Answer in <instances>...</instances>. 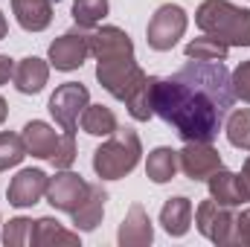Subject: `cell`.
<instances>
[{"label":"cell","instance_id":"obj_1","mask_svg":"<svg viewBox=\"0 0 250 247\" xmlns=\"http://www.w3.org/2000/svg\"><path fill=\"white\" fill-rule=\"evenodd\" d=\"M236 102L224 62H187L178 73L154 82V114L184 143H212Z\"/></svg>","mask_w":250,"mask_h":247},{"label":"cell","instance_id":"obj_2","mask_svg":"<svg viewBox=\"0 0 250 247\" xmlns=\"http://www.w3.org/2000/svg\"><path fill=\"white\" fill-rule=\"evenodd\" d=\"M195 23L204 35H212L227 47H250V9L230 0H204L195 12Z\"/></svg>","mask_w":250,"mask_h":247},{"label":"cell","instance_id":"obj_3","mask_svg":"<svg viewBox=\"0 0 250 247\" xmlns=\"http://www.w3.org/2000/svg\"><path fill=\"white\" fill-rule=\"evenodd\" d=\"M87 105H90V93L82 82H67L50 96V114L64 131L62 157L56 160V169H70L76 163V131H79V117Z\"/></svg>","mask_w":250,"mask_h":247},{"label":"cell","instance_id":"obj_4","mask_svg":"<svg viewBox=\"0 0 250 247\" xmlns=\"http://www.w3.org/2000/svg\"><path fill=\"white\" fill-rule=\"evenodd\" d=\"M143 145L137 131L131 128H117L96 151H93V172L102 181H120L125 175H131L140 163Z\"/></svg>","mask_w":250,"mask_h":247},{"label":"cell","instance_id":"obj_5","mask_svg":"<svg viewBox=\"0 0 250 247\" xmlns=\"http://www.w3.org/2000/svg\"><path fill=\"white\" fill-rule=\"evenodd\" d=\"M96 79L99 84L120 102H128L131 93L148 79L143 73V67L134 62V53H120V56H108L96 62Z\"/></svg>","mask_w":250,"mask_h":247},{"label":"cell","instance_id":"obj_6","mask_svg":"<svg viewBox=\"0 0 250 247\" xmlns=\"http://www.w3.org/2000/svg\"><path fill=\"white\" fill-rule=\"evenodd\" d=\"M187 23H189L187 12H184L178 3H163V6L151 15V21H148V26H146V41H148V47L157 50V53L172 50V47L184 38Z\"/></svg>","mask_w":250,"mask_h":247},{"label":"cell","instance_id":"obj_7","mask_svg":"<svg viewBox=\"0 0 250 247\" xmlns=\"http://www.w3.org/2000/svg\"><path fill=\"white\" fill-rule=\"evenodd\" d=\"M195 227L212 245H233V227H236L233 206H224L215 198L201 201L195 209Z\"/></svg>","mask_w":250,"mask_h":247},{"label":"cell","instance_id":"obj_8","mask_svg":"<svg viewBox=\"0 0 250 247\" xmlns=\"http://www.w3.org/2000/svg\"><path fill=\"white\" fill-rule=\"evenodd\" d=\"M90 32L93 29H70L64 32L62 38H56L50 44V64L62 73H70V70H79L84 59L90 56Z\"/></svg>","mask_w":250,"mask_h":247},{"label":"cell","instance_id":"obj_9","mask_svg":"<svg viewBox=\"0 0 250 247\" xmlns=\"http://www.w3.org/2000/svg\"><path fill=\"white\" fill-rule=\"evenodd\" d=\"M87 189H90V184H87L82 175H76V172H70V169H62V172H59L56 178H50V184H47V201H50L56 209L73 215L76 206L84 201Z\"/></svg>","mask_w":250,"mask_h":247},{"label":"cell","instance_id":"obj_10","mask_svg":"<svg viewBox=\"0 0 250 247\" xmlns=\"http://www.w3.org/2000/svg\"><path fill=\"white\" fill-rule=\"evenodd\" d=\"M178 163L189 181H207L221 169V154L212 148V143H187L178 151Z\"/></svg>","mask_w":250,"mask_h":247},{"label":"cell","instance_id":"obj_11","mask_svg":"<svg viewBox=\"0 0 250 247\" xmlns=\"http://www.w3.org/2000/svg\"><path fill=\"white\" fill-rule=\"evenodd\" d=\"M23 143H26V154L38 157V160H50L56 166V160L62 157V145H64V134H56V128H50L41 120H32L23 128Z\"/></svg>","mask_w":250,"mask_h":247},{"label":"cell","instance_id":"obj_12","mask_svg":"<svg viewBox=\"0 0 250 247\" xmlns=\"http://www.w3.org/2000/svg\"><path fill=\"white\" fill-rule=\"evenodd\" d=\"M47 184L50 178L41 172V169H21L12 184H9V204L18 206V209H26V206H35L41 198H47Z\"/></svg>","mask_w":250,"mask_h":247},{"label":"cell","instance_id":"obj_13","mask_svg":"<svg viewBox=\"0 0 250 247\" xmlns=\"http://www.w3.org/2000/svg\"><path fill=\"white\" fill-rule=\"evenodd\" d=\"M117 242L123 247H146L154 242V227L148 221V212L134 204L125 215V221L120 224V233H117Z\"/></svg>","mask_w":250,"mask_h":247},{"label":"cell","instance_id":"obj_14","mask_svg":"<svg viewBox=\"0 0 250 247\" xmlns=\"http://www.w3.org/2000/svg\"><path fill=\"white\" fill-rule=\"evenodd\" d=\"M47 79H50V64L44 62V59H38V56L21 59V62L15 64V73H12L15 87L21 93H29V96L32 93H41L44 84H47Z\"/></svg>","mask_w":250,"mask_h":247},{"label":"cell","instance_id":"obj_15","mask_svg":"<svg viewBox=\"0 0 250 247\" xmlns=\"http://www.w3.org/2000/svg\"><path fill=\"white\" fill-rule=\"evenodd\" d=\"M12 12L26 32H44L53 23V3L50 0H12Z\"/></svg>","mask_w":250,"mask_h":247},{"label":"cell","instance_id":"obj_16","mask_svg":"<svg viewBox=\"0 0 250 247\" xmlns=\"http://www.w3.org/2000/svg\"><path fill=\"white\" fill-rule=\"evenodd\" d=\"M105 201H108V192L102 189V186H93L87 189V195H84V201L76 206V212H73V224H76V230H84V233H90V230H96L99 224H102V215H105Z\"/></svg>","mask_w":250,"mask_h":247},{"label":"cell","instance_id":"obj_17","mask_svg":"<svg viewBox=\"0 0 250 247\" xmlns=\"http://www.w3.org/2000/svg\"><path fill=\"white\" fill-rule=\"evenodd\" d=\"M207 184H209V198H215V201L224 204V206H239V204L248 201L239 175L230 172V169H224V166H221L218 172H212V175L207 178Z\"/></svg>","mask_w":250,"mask_h":247},{"label":"cell","instance_id":"obj_18","mask_svg":"<svg viewBox=\"0 0 250 247\" xmlns=\"http://www.w3.org/2000/svg\"><path fill=\"white\" fill-rule=\"evenodd\" d=\"M192 201L178 195V198H169L160 209V224L169 236H187L189 227H192Z\"/></svg>","mask_w":250,"mask_h":247},{"label":"cell","instance_id":"obj_19","mask_svg":"<svg viewBox=\"0 0 250 247\" xmlns=\"http://www.w3.org/2000/svg\"><path fill=\"white\" fill-rule=\"evenodd\" d=\"M181 163H178V151L169 148V145H160L148 154L146 160V175L154 181V184H169L175 175H178Z\"/></svg>","mask_w":250,"mask_h":247},{"label":"cell","instance_id":"obj_20","mask_svg":"<svg viewBox=\"0 0 250 247\" xmlns=\"http://www.w3.org/2000/svg\"><path fill=\"white\" fill-rule=\"evenodd\" d=\"M117 128L120 125H117L114 111L105 108V105H87L82 111V131L90 134V137H111Z\"/></svg>","mask_w":250,"mask_h":247},{"label":"cell","instance_id":"obj_21","mask_svg":"<svg viewBox=\"0 0 250 247\" xmlns=\"http://www.w3.org/2000/svg\"><path fill=\"white\" fill-rule=\"evenodd\" d=\"M154 82H157V76H148L134 93H131V99L125 102V108H128V114L137 120V123H148L151 117H154Z\"/></svg>","mask_w":250,"mask_h":247},{"label":"cell","instance_id":"obj_22","mask_svg":"<svg viewBox=\"0 0 250 247\" xmlns=\"http://www.w3.org/2000/svg\"><path fill=\"white\" fill-rule=\"evenodd\" d=\"M35 245H38V247L79 245V233L64 230L56 218H38V221H35Z\"/></svg>","mask_w":250,"mask_h":247},{"label":"cell","instance_id":"obj_23","mask_svg":"<svg viewBox=\"0 0 250 247\" xmlns=\"http://www.w3.org/2000/svg\"><path fill=\"white\" fill-rule=\"evenodd\" d=\"M227 53H230V47L212 35H201L187 44V59H195V62H224Z\"/></svg>","mask_w":250,"mask_h":247},{"label":"cell","instance_id":"obj_24","mask_svg":"<svg viewBox=\"0 0 250 247\" xmlns=\"http://www.w3.org/2000/svg\"><path fill=\"white\" fill-rule=\"evenodd\" d=\"M227 140L230 145L250 151V108H239L227 114Z\"/></svg>","mask_w":250,"mask_h":247},{"label":"cell","instance_id":"obj_25","mask_svg":"<svg viewBox=\"0 0 250 247\" xmlns=\"http://www.w3.org/2000/svg\"><path fill=\"white\" fill-rule=\"evenodd\" d=\"M108 15V0H73V21L84 29H96V23Z\"/></svg>","mask_w":250,"mask_h":247},{"label":"cell","instance_id":"obj_26","mask_svg":"<svg viewBox=\"0 0 250 247\" xmlns=\"http://www.w3.org/2000/svg\"><path fill=\"white\" fill-rule=\"evenodd\" d=\"M3 245L6 247L35 245V221L32 218H12L3 227Z\"/></svg>","mask_w":250,"mask_h":247},{"label":"cell","instance_id":"obj_27","mask_svg":"<svg viewBox=\"0 0 250 247\" xmlns=\"http://www.w3.org/2000/svg\"><path fill=\"white\" fill-rule=\"evenodd\" d=\"M23 157H26V143H23V137L9 134V131H0V172L18 166Z\"/></svg>","mask_w":250,"mask_h":247},{"label":"cell","instance_id":"obj_28","mask_svg":"<svg viewBox=\"0 0 250 247\" xmlns=\"http://www.w3.org/2000/svg\"><path fill=\"white\" fill-rule=\"evenodd\" d=\"M230 82H233V93L250 105V62H242L233 73H230Z\"/></svg>","mask_w":250,"mask_h":247},{"label":"cell","instance_id":"obj_29","mask_svg":"<svg viewBox=\"0 0 250 247\" xmlns=\"http://www.w3.org/2000/svg\"><path fill=\"white\" fill-rule=\"evenodd\" d=\"M233 245L250 247V209L236 215V227H233Z\"/></svg>","mask_w":250,"mask_h":247},{"label":"cell","instance_id":"obj_30","mask_svg":"<svg viewBox=\"0 0 250 247\" xmlns=\"http://www.w3.org/2000/svg\"><path fill=\"white\" fill-rule=\"evenodd\" d=\"M12 73H15V62L9 56H0V84H6L12 79Z\"/></svg>","mask_w":250,"mask_h":247},{"label":"cell","instance_id":"obj_31","mask_svg":"<svg viewBox=\"0 0 250 247\" xmlns=\"http://www.w3.org/2000/svg\"><path fill=\"white\" fill-rule=\"evenodd\" d=\"M239 181H242V189H245V198L250 201V157L245 160V166H242V175H239Z\"/></svg>","mask_w":250,"mask_h":247},{"label":"cell","instance_id":"obj_32","mask_svg":"<svg viewBox=\"0 0 250 247\" xmlns=\"http://www.w3.org/2000/svg\"><path fill=\"white\" fill-rule=\"evenodd\" d=\"M6 29H9V23H6V15L0 12V41L6 38Z\"/></svg>","mask_w":250,"mask_h":247},{"label":"cell","instance_id":"obj_33","mask_svg":"<svg viewBox=\"0 0 250 247\" xmlns=\"http://www.w3.org/2000/svg\"><path fill=\"white\" fill-rule=\"evenodd\" d=\"M6 114H9V108H6V99L0 96V125L6 123Z\"/></svg>","mask_w":250,"mask_h":247}]
</instances>
